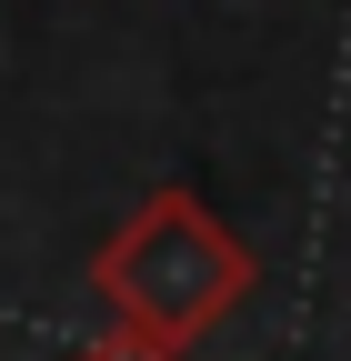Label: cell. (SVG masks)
<instances>
[{
  "mask_svg": "<svg viewBox=\"0 0 351 361\" xmlns=\"http://www.w3.org/2000/svg\"><path fill=\"white\" fill-rule=\"evenodd\" d=\"M251 291H261V251L191 191V180H161V191L91 251V301L111 322L171 341V351H201Z\"/></svg>",
  "mask_w": 351,
  "mask_h": 361,
  "instance_id": "6da1fadb",
  "label": "cell"
},
{
  "mask_svg": "<svg viewBox=\"0 0 351 361\" xmlns=\"http://www.w3.org/2000/svg\"><path fill=\"white\" fill-rule=\"evenodd\" d=\"M70 361H191V351H171V341H151V331H130V322H111V331H91Z\"/></svg>",
  "mask_w": 351,
  "mask_h": 361,
  "instance_id": "7a4b0ae2",
  "label": "cell"
}]
</instances>
